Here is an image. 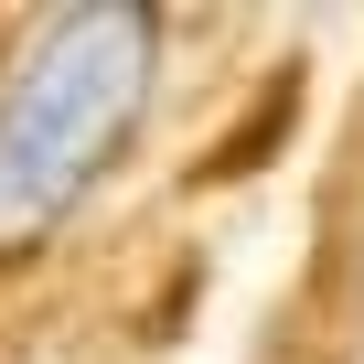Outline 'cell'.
Segmentation results:
<instances>
[{"instance_id": "obj_1", "label": "cell", "mask_w": 364, "mask_h": 364, "mask_svg": "<svg viewBox=\"0 0 364 364\" xmlns=\"http://www.w3.org/2000/svg\"><path fill=\"white\" fill-rule=\"evenodd\" d=\"M161 75V22L129 0H75L43 11L33 43L0 75V257L54 247L97 182L129 161Z\"/></svg>"}]
</instances>
